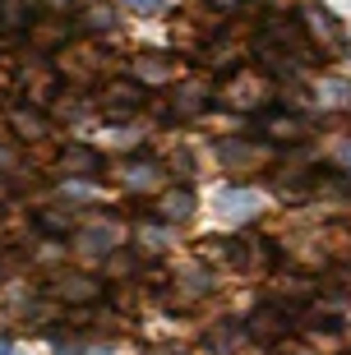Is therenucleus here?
I'll return each instance as SVG.
<instances>
[{
    "instance_id": "19",
    "label": "nucleus",
    "mask_w": 351,
    "mask_h": 355,
    "mask_svg": "<svg viewBox=\"0 0 351 355\" xmlns=\"http://www.w3.org/2000/svg\"><path fill=\"white\" fill-rule=\"evenodd\" d=\"M111 24H116L111 5H88V10H83V28H88V33H106Z\"/></svg>"
},
{
    "instance_id": "15",
    "label": "nucleus",
    "mask_w": 351,
    "mask_h": 355,
    "mask_svg": "<svg viewBox=\"0 0 351 355\" xmlns=\"http://www.w3.org/2000/svg\"><path fill=\"white\" fill-rule=\"evenodd\" d=\"M227 102H231V106H259L263 102V83L250 79V74H240V79L227 88Z\"/></svg>"
},
{
    "instance_id": "26",
    "label": "nucleus",
    "mask_w": 351,
    "mask_h": 355,
    "mask_svg": "<svg viewBox=\"0 0 351 355\" xmlns=\"http://www.w3.org/2000/svg\"><path fill=\"white\" fill-rule=\"evenodd\" d=\"M79 355H111V351H79Z\"/></svg>"
},
{
    "instance_id": "16",
    "label": "nucleus",
    "mask_w": 351,
    "mask_h": 355,
    "mask_svg": "<svg viewBox=\"0 0 351 355\" xmlns=\"http://www.w3.org/2000/svg\"><path fill=\"white\" fill-rule=\"evenodd\" d=\"M171 79V65L162 55H139L134 60V83H167Z\"/></svg>"
},
{
    "instance_id": "12",
    "label": "nucleus",
    "mask_w": 351,
    "mask_h": 355,
    "mask_svg": "<svg viewBox=\"0 0 351 355\" xmlns=\"http://www.w3.org/2000/svg\"><path fill=\"white\" fill-rule=\"evenodd\" d=\"M33 28V10L24 0H0V33L14 37V33H28Z\"/></svg>"
},
{
    "instance_id": "9",
    "label": "nucleus",
    "mask_w": 351,
    "mask_h": 355,
    "mask_svg": "<svg viewBox=\"0 0 351 355\" xmlns=\"http://www.w3.org/2000/svg\"><path fill=\"white\" fill-rule=\"evenodd\" d=\"M218 208H222V217H231V222H250V217L259 212V203H254L250 189H222Z\"/></svg>"
},
{
    "instance_id": "10",
    "label": "nucleus",
    "mask_w": 351,
    "mask_h": 355,
    "mask_svg": "<svg viewBox=\"0 0 351 355\" xmlns=\"http://www.w3.org/2000/svg\"><path fill=\"white\" fill-rule=\"evenodd\" d=\"M218 157L236 171V166H254V162H263V157H268V148H263V144H240V139H227V144L218 148Z\"/></svg>"
},
{
    "instance_id": "3",
    "label": "nucleus",
    "mask_w": 351,
    "mask_h": 355,
    "mask_svg": "<svg viewBox=\"0 0 351 355\" xmlns=\"http://www.w3.org/2000/svg\"><path fill=\"white\" fill-rule=\"evenodd\" d=\"M51 295L60 304H92L102 295V282H92V277H83V272H60L51 282Z\"/></svg>"
},
{
    "instance_id": "20",
    "label": "nucleus",
    "mask_w": 351,
    "mask_h": 355,
    "mask_svg": "<svg viewBox=\"0 0 351 355\" xmlns=\"http://www.w3.org/2000/svg\"><path fill=\"white\" fill-rule=\"evenodd\" d=\"M38 222L51 231V236H65L70 231V212H38Z\"/></svg>"
},
{
    "instance_id": "11",
    "label": "nucleus",
    "mask_w": 351,
    "mask_h": 355,
    "mask_svg": "<svg viewBox=\"0 0 351 355\" xmlns=\"http://www.w3.org/2000/svg\"><path fill=\"white\" fill-rule=\"evenodd\" d=\"M79 250L88 254V259H106V254L116 250V226H88L83 236H79Z\"/></svg>"
},
{
    "instance_id": "5",
    "label": "nucleus",
    "mask_w": 351,
    "mask_h": 355,
    "mask_svg": "<svg viewBox=\"0 0 351 355\" xmlns=\"http://www.w3.org/2000/svg\"><path fill=\"white\" fill-rule=\"evenodd\" d=\"M56 166L65 175H74V180H92V175H102V157H97V148L88 144H70L60 157H56Z\"/></svg>"
},
{
    "instance_id": "25",
    "label": "nucleus",
    "mask_w": 351,
    "mask_h": 355,
    "mask_svg": "<svg viewBox=\"0 0 351 355\" xmlns=\"http://www.w3.org/2000/svg\"><path fill=\"white\" fill-rule=\"evenodd\" d=\"M209 5H218V10H227V5H236V0H209Z\"/></svg>"
},
{
    "instance_id": "22",
    "label": "nucleus",
    "mask_w": 351,
    "mask_h": 355,
    "mask_svg": "<svg viewBox=\"0 0 351 355\" xmlns=\"http://www.w3.org/2000/svg\"><path fill=\"white\" fill-rule=\"evenodd\" d=\"M125 10H134V14H157V10H167V0H120Z\"/></svg>"
},
{
    "instance_id": "14",
    "label": "nucleus",
    "mask_w": 351,
    "mask_h": 355,
    "mask_svg": "<svg viewBox=\"0 0 351 355\" xmlns=\"http://www.w3.org/2000/svg\"><path fill=\"white\" fill-rule=\"evenodd\" d=\"M120 180L130 184V189H153V184L162 180V166H157V162H125Z\"/></svg>"
},
{
    "instance_id": "28",
    "label": "nucleus",
    "mask_w": 351,
    "mask_h": 355,
    "mask_svg": "<svg viewBox=\"0 0 351 355\" xmlns=\"http://www.w3.org/2000/svg\"><path fill=\"white\" fill-rule=\"evenodd\" d=\"M0 217H5V208H0Z\"/></svg>"
},
{
    "instance_id": "27",
    "label": "nucleus",
    "mask_w": 351,
    "mask_h": 355,
    "mask_svg": "<svg viewBox=\"0 0 351 355\" xmlns=\"http://www.w3.org/2000/svg\"><path fill=\"white\" fill-rule=\"evenodd\" d=\"M157 355H185V351H157Z\"/></svg>"
},
{
    "instance_id": "7",
    "label": "nucleus",
    "mask_w": 351,
    "mask_h": 355,
    "mask_svg": "<svg viewBox=\"0 0 351 355\" xmlns=\"http://www.w3.org/2000/svg\"><path fill=\"white\" fill-rule=\"evenodd\" d=\"M10 130L19 134V139H47V134H51V120L42 116L38 106H14L10 111Z\"/></svg>"
},
{
    "instance_id": "2",
    "label": "nucleus",
    "mask_w": 351,
    "mask_h": 355,
    "mask_svg": "<svg viewBox=\"0 0 351 355\" xmlns=\"http://www.w3.org/2000/svg\"><path fill=\"white\" fill-rule=\"evenodd\" d=\"M148 102L143 97V83H134V79H111L102 88V97H97V106H102V116H111V120H125V116H139V106Z\"/></svg>"
},
{
    "instance_id": "1",
    "label": "nucleus",
    "mask_w": 351,
    "mask_h": 355,
    "mask_svg": "<svg viewBox=\"0 0 351 355\" xmlns=\"http://www.w3.org/2000/svg\"><path fill=\"white\" fill-rule=\"evenodd\" d=\"M300 19H305V24H300V37L310 42L314 51H328V55L347 51V28L338 24L333 10H324L319 0H305V5H300Z\"/></svg>"
},
{
    "instance_id": "8",
    "label": "nucleus",
    "mask_w": 351,
    "mask_h": 355,
    "mask_svg": "<svg viewBox=\"0 0 351 355\" xmlns=\"http://www.w3.org/2000/svg\"><path fill=\"white\" fill-rule=\"evenodd\" d=\"M204 102H209V83L204 79H190L176 88V97H171V111L176 116H199L204 111Z\"/></svg>"
},
{
    "instance_id": "24",
    "label": "nucleus",
    "mask_w": 351,
    "mask_h": 355,
    "mask_svg": "<svg viewBox=\"0 0 351 355\" xmlns=\"http://www.w3.org/2000/svg\"><path fill=\"white\" fill-rule=\"evenodd\" d=\"M338 157H342V162H347V166H351V144H342V153H338Z\"/></svg>"
},
{
    "instance_id": "23",
    "label": "nucleus",
    "mask_w": 351,
    "mask_h": 355,
    "mask_svg": "<svg viewBox=\"0 0 351 355\" xmlns=\"http://www.w3.org/2000/svg\"><path fill=\"white\" fill-rule=\"evenodd\" d=\"M245 5H254V10H268V5H277V0H245Z\"/></svg>"
},
{
    "instance_id": "4",
    "label": "nucleus",
    "mask_w": 351,
    "mask_h": 355,
    "mask_svg": "<svg viewBox=\"0 0 351 355\" xmlns=\"http://www.w3.org/2000/svg\"><path fill=\"white\" fill-rule=\"evenodd\" d=\"M286 328H291L286 309H277V304H263V309H254V314H250L245 337H250V342H277Z\"/></svg>"
},
{
    "instance_id": "18",
    "label": "nucleus",
    "mask_w": 351,
    "mask_h": 355,
    "mask_svg": "<svg viewBox=\"0 0 351 355\" xmlns=\"http://www.w3.org/2000/svg\"><path fill=\"white\" fill-rule=\"evenodd\" d=\"M319 198H333V203H342V198H351V180L347 175H319V180L310 184Z\"/></svg>"
},
{
    "instance_id": "13",
    "label": "nucleus",
    "mask_w": 351,
    "mask_h": 355,
    "mask_svg": "<svg viewBox=\"0 0 351 355\" xmlns=\"http://www.w3.org/2000/svg\"><path fill=\"white\" fill-rule=\"evenodd\" d=\"M250 342L245 337V323H218V328L209 332V351L213 355H236V346Z\"/></svg>"
},
{
    "instance_id": "21",
    "label": "nucleus",
    "mask_w": 351,
    "mask_h": 355,
    "mask_svg": "<svg viewBox=\"0 0 351 355\" xmlns=\"http://www.w3.org/2000/svg\"><path fill=\"white\" fill-rule=\"evenodd\" d=\"M139 240L148 245V250H162V240H167V222H162V226H139Z\"/></svg>"
},
{
    "instance_id": "6",
    "label": "nucleus",
    "mask_w": 351,
    "mask_h": 355,
    "mask_svg": "<svg viewBox=\"0 0 351 355\" xmlns=\"http://www.w3.org/2000/svg\"><path fill=\"white\" fill-rule=\"evenodd\" d=\"M195 217V194L190 189H167V194L157 198V222H167V226H176V222H190Z\"/></svg>"
},
{
    "instance_id": "17",
    "label": "nucleus",
    "mask_w": 351,
    "mask_h": 355,
    "mask_svg": "<svg viewBox=\"0 0 351 355\" xmlns=\"http://www.w3.org/2000/svg\"><path fill=\"white\" fill-rule=\"evenodd\" d=\"M263 134H268V139H286V144H296V139H305V125H300L296 116H273L268 125H263Z\"/></svg>"
}]
</instances>
